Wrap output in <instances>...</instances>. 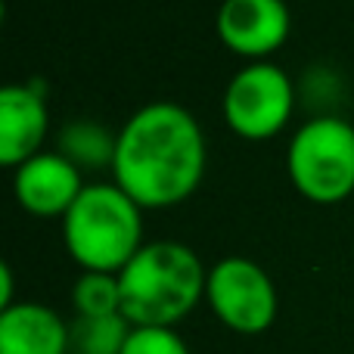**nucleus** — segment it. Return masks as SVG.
Masks as SVG:
<instances>
[{"instance_id": "1", "label": "nucleus", "mask_w": 354, "mask_h": 354, "mask_svg": "<svg viewBox=\"0 0 354 354\" xmlns=\"http://www.w3.org/2000/svg\"><path fill=\"white\" fill-rule=\"evenodd\" d=\"M208 143L199 118L174 100H153L124 118L112 180L140 208L189 199L205 177Z\"/></svg>"}, {"instance_id": "2", "label": "nucleus", "mask_w": 354, "mask_h": 354, "mask_svg": "<svg viewBox=\"0 0 354 354\" xmlns=\"http://www.w3.org/2000/svg\"><path fill=\"white\" fill-rule=\"evenodd\" d=\"M208 268L180 239H149L122 268V314L131 326H177L205 299Z\"/></svg>"}, {"instance_id": "3", "label": "nucleus", "mask_w": 354, "mask_h": 354, "mask_svg": "<svg viewBox=\"0 0 354 354\" xmlns=\"http://www.w3.org/2000/svg\"><path fill=\"white\" fill-rule=\"evenodd\" d=\"M62 243L81 270L122 274L143 245V208L115 180L87 183L62 214Z\"/></svg>"}, {"instance_id": "4", "label": "nucleus", "mask_w": 354, "mask_h": 354, "mask_svg": "<svg viewBox=\"0 0 354 354\" xmlns=\"http://www.w3.org/2000/svg\"><path fill=\"white\" fill-rule=\"evenodd\" d=\"M286 174L305 199L336 205L354 193V124L342 115H311L286 147Z\"/></svg>"}, {"instance_id": "5", "label": "nucleus", "mask_w": 354, "mask_h": 354, "mask_svg": "<svg viewBox=\"0 0 354 354\" xmlns=\"http://www.w3.org/2000/svg\"><path fill=\"white\" fill-rule=\"evenodd\" d=\"M299 91L289 72L277 62H249L224 87L221 112L233 134L243 140H268L289 124Z\"/></svg>"}, {"instance_id": "6", "label": "nucleus", "mask_w": 354, "mask_h": 354, "mask_svg": "<svg viewBox=\"0 0 354 354\" xmlns=\"http://www.w3.org/2000/svg\"><path fill=\"white\" fill-rule=\"evenodd\" d=\"M205 301L214 317L239 336H258L270 330L280 311L270 274L245 255L218 258L208 268Z\"/></svg>"}, {"instance_id": "7", "label": "nucleus", "mask_w": 354, "mask_h": 354, "mask_svg": "<svg viewBox=\"0 0 354 354\" xmlns=\"http://www.w3.org/2000/svg\"><path fill=\"white\" fill-rule=\"evenodd\" d=\"M214 31L227 50L261 62L286 44L292 12L286 0H221Z\"/></svg>"}, {"instance_id": "8", "label": "nucleus", "mask_w": 354, "mask_h": 354, "mask_svg": "<svg viewBox=\"0 0 354 354\" xmlns=\"http://www.w3.org/2000/svg\"><path fill=\"white\" fill-rule=\"evenodd\" d=\"M84 187L87 183L81 177V168L59 149H41L28 162L12 168L16 202L37 218H62Z\"/></svg>"}, {"instance_id": "9", "label": "nucleus", "mask_w": 354, "mask_h": 354, "mask_svg": "<svg viewBox=\"0 0 354 354\" xmlns=\"http://www.w3.org/2000/svg\"><path fill=\"white\" fill-rule=\"evenodd\" d=\"M50 131L47 93L37 84H6L0 91V162L19 168L44 149Z\"/></svg>"}, {"instance_id": "10", "label": "nucleus", "mask_w": 354, "mask_h": 354, "mask_svg": "<svg viewBox=\"0 0 354 354\" xmlns=\"http://www.w3.org/2000/svg\"><path fill=\"white\" fill-rule=\"evenodd\" d=\"M0 354H68V324L41 301L0 311Z\"/></svg>"}, {"instance_id": "11", "label": "nucleus", "mask_w": 354, "mask_h": 354, "mask_svg": "<svg viewBox=\"0 0 354 354\" xmlns=\"http://www.w3.org/2000/svg\"><path fill=\"white\" fill-rule=\"evenodd\" d=\"M115 143L118 134H112L106 124H97L91 118H78V122H68L59 131V149L66 159H72L81 171H93V168H109L115 162Z\"/></svg>"}, {"instance_id": "12", "label": "nucleus", "mask_w": 354, "mask_h": 354, "mask_svg": "<svg viewBox=\"0 0 354 354\" xmlns=\"http://www.w3.org/2000/svg\"><path fill=\"white\" fill-rule=\"evenodd\" d=\"M131 330L124 314L75 317L68 324V354H122Z\"/></svg>"}, {"instance_id": "13", "label": "nucleus", "mask_w": 354, "mask_h": 354, "mask_svg": "<svg viewBox=\"0 0 354 354\" xmlns=\"http://www.w3.org/2000/svg\"><path fill=\"white\" fill-rule=\"evenodd\" d=\"M72 308L78 317H109V314H122L118 274L81 270V277L72 283Z\"/></svg>"}, {"instance_id": "14", "label": "nucleus", "mask_w": 354, "mask_h": 354, "mask_svg": "<svg viewBox=\"0 0 354 354\" xmlns=\"http://www.w3.org/2000/svg\"><path fill=\"white\" fill-rule=\"evenodd\" d=\"M122 354H189L174 326H134Z\"/></svg>"}, {"instance_id": "15", "label": "nucleus", "mask_w": 354, "mask_h": 354, "mask_svg": "<svg viewBox=\"0 0 354 354\" xmlns=\"http://www.w3.org/2000/svg\"><path fill=\"white\" fill-rule=\"evenodd\" d=\"M12 268L10 264H0V311H3V308H10V305H16V301H12Z\"/></svg>"}]
</instances>
